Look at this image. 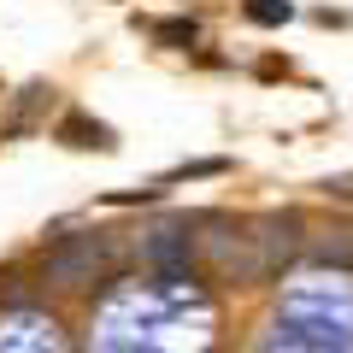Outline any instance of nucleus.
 <instances>
[{
	"mask_svg": "<svg viewBox=\"0 0 353 353\" xmlns=\"http://www.w3.org/2000/svg\"><path fill=\"white\" fill-rule=\"evenodd\" d=\"M148 265L159 277H171V283L194 277V241L183 236V230H159V236L148 241Z\"/></svg>",
	"mask_w": 353,
	"mask_h": 353,
	"instance_id": "1",
	"label": "nucleus"
},
{
	"mask_svg": "<svg viewBox=\"0 0 353 353\" xmlns=\"http://www.w3.org/2000/svg\"><path fill=\"white\" fill-rule=\"evenodd\" d=\"M59 141H71V148H112V130L94 124L88 112H65L59 118Z\"/></svg>",
	"mask_w": 353,
	"mask_h": 353,
	"instance_id": "2",
	"label": "nucleus"
},
{
	"mask_svg": "<svg viewBox=\"0 0 353 353\" xmlns=\"http://www.w3.org/2000/svg\"><path fill=\"white\" fill-rule=\"evenodd\" d=\"M194 36H201L194 18H165V24H153V41L159 48H194Z\"/></svg>",
	"mask_w": 353,
	"mask_h": 353,
	"instance_id": "3",
	"label": "nucleus"
},
{
	"mask_svg": "<svg viewBox=\"0 0 353 353\" xmlns=\"http://www.w3.org/2000/svg\"><path fill=\"white\" fill-rule=\"evenodd\" d=\"M248 18H253V24H289L294 6H289V0H248Z\"/></svg>",
	"mask_w": 353,
	"mask_h": 353,
	"instance_id": "4",
	"label": "nucleus"
}]
</instances>
